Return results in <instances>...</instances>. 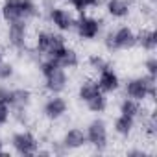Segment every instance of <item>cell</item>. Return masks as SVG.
Here are the masks:
<instances>
[{
	"mask_svg": "<svg viewBox=\"0 0 157 157\" xmlns=\"http://www.w3.org/2000/svg\"><path fill=\"white\" fill-rule=\"evenodd\" d=\"M144 2H148V4H153V6H155V4H157V0H144Z\"/></svg>",
	"mask_w": 157,
	"mask_h": 157,
	"instance_id": "obj_34",
	"label": "cell"
},
{
	"mask_svg": "<svg viewBox=\"0 0 157 157\" xmlns=\"http://www.w3.org/2000/svg\"><path fill=\"white\" fill-rule=\"evenodd\" d=\"M96 83H98V87H100L102 93H105V94H113V93H117V91L120 89L122 80H120L118 72L109 65V67H105V68H102V70L98 72Z\"/></svg>",
	"mask_w": 157,
	"mask_h": 157,
	"instance_id": "obj_11",
	"label": "cell"
},
{
	"mask_svg": "<svg viewBox=\"0 0 157 157\" xmlns=\"http://www.w3.org/2000/svg\"><path fill=\"white\" fill-rule=\"evenodd\" d=\"M135 122H137L135 118L118 113V115L115 117V120H113V131H115L118 137L128 139V137H131V133H133V129H135Z\"/></svg>",
	"mask_w": 157,
	"mask_h": 157,
	"instance_id": "obj_19",
	"label": "cell"
},
{
	"mask_svg": "<svg viewBox=\"0 0 157 157\" xmlns=\"http://www.w3.org/2000/svg\"><path fill=\"white\" fill-rule=\"evenodd\" d=\"M126 2H128V4H129V6H133V4H135V2H139V0H126Z\"/></svg>",
	"mask_w": 157,
	"mask_h": 157,
	"instance_id": "obj_33",
	"label": "cell"
},
{
	"mask_svg": "<svg viewBox=\"0 0 157 157\" xmlns=\"http://www.w3.org/2000/svg\"><path fill=\"white\" fill-rule=\"evenodd\" d=\"M28 39H30L28 21H15V22L8 24L6 43L10 48H13L15 52H24V50H28Z\"/></svg>",
	"mask_w": 157,
	"mask_h": 157,
	"instance_id": "obj_8",
	"label": "cell"
},
{
	"mask_svg": "<svg viewBox=\"0 0 157 157\" xmlns=\"http://www.w3.org/2000/svg\"><path fill=\"white\" fill-rule=\"evenodd\" d=\"M39 72L44 82V91L48 94H63L68 87V76L67 70L61 68L54 59L44 57L39 63Z\"/></svg>",
	"mask_w": 157,
	"mask_h": 157,
	"instance_id": "obj_1",
	"label": "cell"
},
{
	"mask_svg": "<svg viewBox=\"0 0 157 157\" xmlns=\"http://www.w3.org/2000/svg\"><path fill=\"white\" fill-rule=\"evenodd\" d=\"M11 148L17 155L21 157H32V155H37L39 148H41V142L39 139L28 131V129H21V131H15L11 135Z\"/></svg>",
	"mask_w": 157,
	"mask_h": 157,
	"instance_id": "obj_7",
	"label": "cell"
},
{
	"mask_svg": "<svg viewBox=\"0 0 157 157\" xmlns=\"http://www.w3.org/2000/svg\"><path fill=\"white\" fill-rule=\"evenodd\" d=\"M87 67L91 68V70H94L96 74L102 70V68H105V67H109V61L102 56V54H91L89 57H87Z\"/></svg>",
	"mask_w": 157,
	"mask_h": 157,
	"instance_id": "obj_25",
	"label": "cell"
},
{
	"mask_svg": "<svg viewBox=\"0 0 157 157\" xmlns=\"http://www.w3.org/2000/svg\"><path fill=\"white\" fill-rule=\"evenodd\" d=\"M135 46H139L140 50H144L148 54H153L155 48H157V33H155V30L150 28V26H144L139 32H135Z\"/></svg>",
	"mask_w": 157,
	"mask_h": 157,
	"instance_id": "obj_12",
	"label": "cell"
},
{
	"mask_svg": "<svg viewBox=\"0 0 157 157\" xmlns=\"http://www.w3.org/2000/svg\"><path fill=\"white\" fill-rule=\"evenodd\" d=\"M15 76V65L10 61H0V82H8Z\"/></svg>",
	"mask_w": 157,
	"mask_h": 157,
	"instance_id": "obj_26",
	"label": "cell"
},
{
	"mask_svg": "<svg viewBox=\"0 0 157 157\" xmlns=\"http://www.w3.org/2000/svg\"><path fill=\"white\" fill-rule=\"evenodd\" d=\"M39 6H41V10L48 11V10H52L54 6H57V0H41Z\"/></svg>",
	"mask_w": 157,
	"mask_h": 157,
	"instance_id": "obj_30",
	"label": "cell"
},
{
	"mask_svg": "<svg viewBox=\"0 0 157 157\" xmlns=\"http://www.w3.org/2000/svg\"><path fill=\"white\" fill-rule=\"evenodd\" d=\"M67 113H68V102L61 94H50L43 104V115H44V118H48L52 122L61 120Z\"/></svg>",
	"mask_w": 157,
	"mask_h": 157,
	"instance_id": "obj_10",
	"label": "cell"
},
{
	"mask_svg": "<svg viewBox=\"0 0 157 157\" xmlns=\"http://www.w3.org/2000/svg\"><path fill=\"white\" fill-rule=\"evenodd\" d=\"M0 104H11V89L8 85H0Z\"/></svg>",
	"mask_w": 157,
	"mask_h": 157,
	"instance_id": "obj_29",
	"label": "cell"
},
{
	"mask_svg": "<svg viewBox=\"0 0 157 157\" xmlns=\"http://www.w3.org/2000/svg\"><path fill=\"white\" fill-rule=\"evenodd\" d=\"M74 32L82 41H94L104 32V21L87 13H82L74 21Z\"/></svg>",
	"mask_w": 157,
	"mask_h": 157,
	"instance_id": "obj_5",
	"label": "cell"
},
{
	"mask_svg": "<svg viewBox=\"0 0 157 157\" xmlns=\"http://www.w3.org/2000/svg\"><path fill=\"white\" fill-rule=\"evenodd\" d=\"M0 61H4V50L0 48Z\"/></svg>",
	"mask_w": 157,
	"mask_h": 157,
	"instance_id": "obj_35",
	"label": "cell"
},
{
	"mask_svg": "<svg viewBox=\"0 0 157 157\" xmlns=\"http://www.w3.org/2000/svg\"><path fill=\"white\" fill-rule=\"evenodd\" d=\"M63 46H67V39L59 32L39 30L33 37V52L44 57H54Z\"/></svg>",
	"mask_w": 157,
	"mask_h": 157,
	"instance_id": "obj_4",
	"label": "cell"
},
{
	"mask_svg": "<svg viewBox=\"0 0 157 157\" xmlns=\"http://www.w3.org/2000/svg\"><path fill=\"white\" fill-rule=\"evenodd\" d=\"M144 74L157 78V57H155L153 54H150V56L144 59Z\"/></svg>",
	"mask_w": 157,
	"mask_h": 157,
	"instance_id": "obj_27",
	"label": "cell"
},
{
	"mask_svg": "<svg viewBox=\"0 0 157 157\" xmlns=\"http://www.w3.org/2000/svg\"><path fill=\"white\" fill-rule=\"evenodd\" d=\"M140 126H142V133L148 140H155L157 137V115H155V109H148L140 118Z\"/></svg>",
	"mask_w": 157,
	"mask_h": 157,
	"instance_id": "obj_20",
	"label": "cell"
},
{
	"mask_svg": "<svg viewBox=\"0 0 157 157\" xmlns=\"http://www.w3.org/2000/svg\"><path fill=\"white\" fill-rule=\"evenodd\" d=\"M63 146L70 151V150H80L87 144V137H85V129L82 128H70L63 133L61 137Z\"/></svg>",
	"mask_w": 157,
	"mask_h": 157,
	"instance_id": "obj_14",
	"label": "cell"
},
{
	"mask_svg": "<svg viewBox=\"0 0 157 157\" xmlns=\"http://www.w3.org/2000/svg\"><path fill=\"white\" fill-rule=\"evenodd\" d=\"M0 19L6 24L15 22V21H24L22 11H21V0H2V4H0Z\"/></svg>",
	"mask_w": 157,
	"mask_h": 157,
	"instance_id": "obj_16",
	"label": "cell"
},
{
	"mask_svg": "<svg viewBox=\"0 0 157 157\" xmlns=\"http://www.w3.org/2000/svg\"><path fill=\"white\" fill-rule=\"evenodd\" d=\"M50 59H54V61H56L61 68H65V70H67V68H68V70H70V68H78V67H80V63H82V61H80V54H78L74 48H70V46H63V48H61L54 57H50Z\"/></svg>",
	"mask_w": 157,
	"mask_h": 157,
	"instance_id": "obj_15",
	"label": "cell"
},
{
	"mask_svg": "<svg viewBox=\"0 0 157 157\" xmlns=\"http://www.w3.org/2000/svg\"><path fill=\"white\" fill-rule=\"evenodd\" d=\"M124 93H126V96H129L137 102L150 100L153 104L157 98V78L148 76V74L128 78V82L124 83Z\"/></svg>",
	"mask_w": 157,
	"mask_h": 157,
	"instance_id": "obj_2",
	"label": "cell"
},
{
	"mask_svg": "<svg viewBox=\"0 0 157 157\" xmlns=\"http://www.w3.org/2000/svg\"><path fill=\"white\" fill-rule=\"evenodd\" d=\"M11 118V109L6 104H0V128H4Z\"/></svg>",
	"mask_w": 157,
	"mask_h": 157,
	"instance_id": "obj_28",
	"label": "cell"
},
{
	"mask_svg": "<svg viewBox=\"0 0 157 157\" xmlns=\"http://www.w3.org/2000/svg\"><path fill=\"white\" fill-rule=\"evenodd\" d=\"M128 155H131V157H144L146 151L142 148H133V150H128Z\"/></svg>",
	"mask_w": 157,
	"mask_h": 157,
	"instance_id": "obj_31",
	"label": "cell"
},
{
	"mask_svg": "<svg viewBox=\"0 0 157 157\" xmlns=\"http://www.w3.org/2000/svg\"><path fill=\"white\" fill-rule=\"evenodd\" d=\"M104 6H105L107 15L115 21H124L131 15V6L126 0H105Z\"/></svg>",
	"mask_w": 157,
	"mask_h": 157,
	"instance_id": "obj_17",
	"label": "cell"
},
{
	"mask_svg": "<svg viewBox=\"0 0 157 157\" xmlns=\"http://www.w3.org/2000/svg\"><path fill=\"white\" fill-rule=\"evenodd\" d=\"M85 107H87V111H91V113H94V115L104 113V111L107 109V94H105V93L94 94L91 100L85 102Z\"/></svg>",
	"mask_w": 157,
	"mask_h": 157,
	"instance_id": "obj_24",
	"label": "cell"
},
{
	"mask_svg": "<svg viewBox=\"0 0 157 157\" xmlns=\"http://www.w3.org/2000/svg\"><path fill=\"white\" fill-rule=\"evenodd\" d=\"M146 111H148V109L144 107V102H137V100H133V98H129V96L122 98L120 104H118V113L128 115V117H131V118H135V120H139Z\"/></svg>",
	"mask_w": 157,
	"mask_h": 157,
	"instance_id": "obj_18",
	"label": "cell"
},
{
	"mask_svg": "<svg viewBox=\"0 0 157 157\" xmlns=\"http://www.w3.org/2000/svg\"><path fill=\"white\" fill-rule=\"evenodd\" d=\"M32 100H33V94H32L30 89H26V87H15V89H11V104H10L11 113L28 111Z\"/></svg>",
	"mask_w": 157,
	"mask_h": 157,
	"instance_id": "obj_13",
	"label": "cell"
},
{
	"mask_svg": "<svg viewBox=\"0 0 157 157\" xmlns=\"http://www.w3.org/2000/svg\"><path fill=\"white\" fill-rule=\"evenodd\" d=\"M98 93H102V91H100L96 80H83V82L80 83V87H78V98H80L83 104H85L87 100H91V98H93L94 94H98Z\"/></svg>",
	"mask_w": 157,
	"mask_h": 157,
	"instance_id": "obj_22",
	"label": "cell"
},
{
	"mask_svg": "<svg viewBox=\"0 0 157 157\" xmlns=\"http://www.w3.org/2000/svg\"><path fill=\"white\" fill-rule=\"evenodd\" d=\"M104 46L107 52H128L135 48V30L128 24H122L115 30H109L104 35Z\"/></svg>",
	"mask_w": 157,
	"mask_h": 157,
	"instance_id": "obj_3",
	"label": "cell"
},
{
	"mask_svg": "<svg viewBox=\"0 0 157 157\" xmlns=\"http://www.w3.org/2000/svg\"><path fill=\"white\" fill-rule=\"evenodd\" d=\"M4 146H6V142H4V139H2V137H0V157H2V155H10V151H6V150H4Z\"/></svg>",
	"mask_w": 157,
	"mask_h": 157,
	"instance_id": "obj_32",
	"label": "cell"
},
{
	"mask_svg": "<svg viewBox=\"0 0 157 157\" xmlns=\"http://www.w3.org/2000/svg\"><path fill=\"white\" fill-rule=\"evenodd\" d=\"M46 19L48 22L59 32V33H67V32H72L74 30V15L67 10V8H61V6H54L52 10L46 11Z\"/></svg>",
	"mask_w": 157,
	"mask_h": 157,
	"instance_id": "obj_9",
	"label": "cell"
},
{
	"mask_svg": "<svg viewBox=\"0 0 157 157\" xmlns=\"http://www.w3.org/2000/svg\"><path fill=\"white\" fill-rule=\"evenodd\" d=\"M85 137H87V144H91L96 151H104L109 144V128L105 120L100 117L93 118L85 128Z\"/></svg>",
	"mask_w": 157,
	"mask_h": 157,
	"instance_id": "obj_6",
	"label": "cell"
},
{
	"mask_svg": "<svg viewBox=\"0 0 157 157\" xmlns=\"http://www.w3.org/2000/svg\"><path fill=\"white\" fill-rule=\"evenodd\" d=\"M61 2L68 4L78 15H82V13H87V11L94 10V8H100L105 0H61Z\"/></svg>",
	"mask_w": 157,
	"mask_h": 157,
	"instance_id": "obj_21",
	"label": "cell"
},
{
	"mask_svg": "<svg viewBox=\"0 0 157 157\" xmlns=\"http://www.w3.org/2000/svg\"><path fill=\"white\" fill-rule=\"evenodd\" d=\"M21 11L24 21H33L41 17V6L37 0H21Z\"/></svg>",
	"mask_w": 157,
	"mask_h": 157,
	"instance_id": "obj_23",
	"label": "cell"
}]
</instances>
